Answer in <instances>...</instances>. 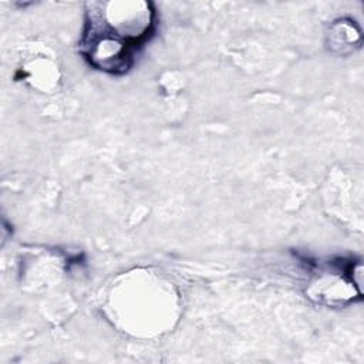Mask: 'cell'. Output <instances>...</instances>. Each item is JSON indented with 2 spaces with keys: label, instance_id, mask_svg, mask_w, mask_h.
Returning <instances> with one entry per match:
<instances>
[{
  "label": "cell",
  "instance_id": "1",
  "mask_svg": "<svg viewBox=\"0 0 364 364\" xmlns=\"http://www.w3.org/2000/svg\"><path fill=\"white\" fill-rule=\"evenodd\" d=\"M155 27V11L145 1L90 3L80 40V51L97 70L127 71L135 53Z\"/></svg>",
  "mask_w": 364,
  "mask_h": 364
}]
</instances>
